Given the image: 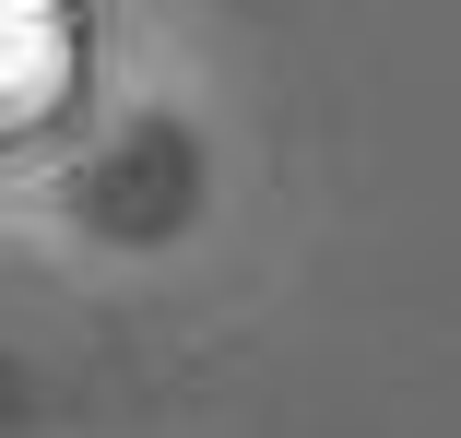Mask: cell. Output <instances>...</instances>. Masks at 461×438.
Returning a JSON list of instances; mask_svg holds the SVG:
<instances>
[{"label": "cell", "instance_id": "6da1fadb", "mask_svg": "<svg viewBox=\"0 0 461 438\" xmlns=\"http://www.w3.org/2000/svg\"><path fill=\"white\" fill-rule=\"evenodd\" d=\"M71 71V13L59 0H0V131H24Z\"/></svg>", "mask_w": 461, "mask_h": 438}]
</instances>
